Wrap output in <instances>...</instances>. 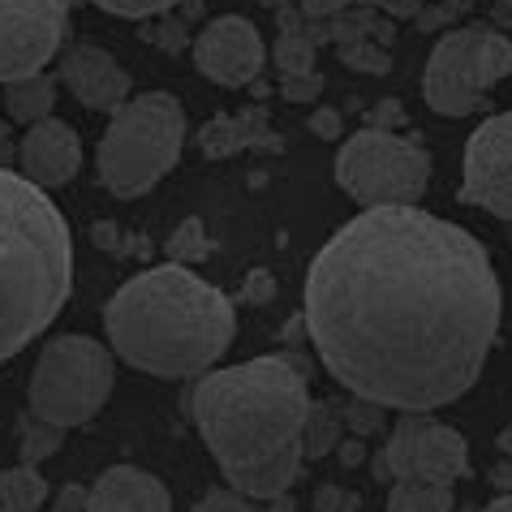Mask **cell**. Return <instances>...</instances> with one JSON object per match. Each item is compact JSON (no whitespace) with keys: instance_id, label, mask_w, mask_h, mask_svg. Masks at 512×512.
Masks as SVG:
<instances>
[{"instance_id":"obj_1","label":"cell","mask_w":512,"mask_h":512,"mask_svg":"<svg viewBox=\"0 0 512 512\" xmlns=\"http://www.w3.org/2000/svg\"><path fill=\"white\" fill-rule=\"evenodd\" d=\"M306 332L353 401L431 414L474 388L500 332L487 246L422 207H371L310 259Z\"/></svg>"},{"instance_id":"obj_2","label":"cell","mask_w":512,"mask_h":512,"mask_svg":"<svg viewBox=\"0 0 512 512\" xmlns=\"http://www.w3.org/2000/svg\"><path fill=\"white\" fill-rule=\"evenodd\" d=\"M310 405L306 366L289 353L198 375L190 414L229 487L246 500H276L302 469V422Z\"/></svg>"},{"instance_id":"obj_3","label":"cell","mask_w":512,"mask_h":512,"mask_svg":"<svg viewBox=\"0 0 512 512\" xmlns=\"http://www.w3.org/2000/svg\"><path fill=\"white\" fill-rule=\"evenodd\" d=\"M112 353L160 379H198L229 353L237 310L216 284L181 263L147 267L125 280L104 310Z\"/></svg>"},{"instance_id":"obj_4","label":"cell","mask_w":512,"mask_h":512,"mask_svg":"<svg viewBox=\"0 0 512 512\" xmlns=\"http://www.w3.org/2000/svg\"><path fill=\"white\" fill-rule=\"evenodd\" d=\"M74 293V233L52 198L0 168V362L56 323Z\"/></svg>"},{"instance_id":"obj_5","label":"cell","mask_w":512,"mask_h":512,"mask_svg":"<svg viewBox=\"0 0 512 512\" xmlns=\"http://www.w3.org/2000/svg\"><path fill=\"white\" fill-rule=\"evenodd\" d=\"M186 147V108L168 91H147L112 112L99 138V181L117 198L147 194L164 173H173Z\"/></svg>"},{"instance_id":"obj_6","label":"cell","mask_w":512,"mask_h":512,"mask_svg":"<svg viewBox=\"0 0 512 512\" xmlns=\"http://www.w3.org/2000/svg\"><path fill=\"white\" fill-rule=\"evenodd\" d=\"M117 358L91 336H56L44 345L31 375V418L48 426H82L108 405Z\"/></svg>"},{"instance_id":"obj_7","label":"cell","mask_w":512,"mask_h":512,"mask_svg":"<svg viewBox=\"0 0 512 512\" xmlns=\"http://www.w3.org/2000/svg\"><path fill=\"white\" fill-rule=\"evenodd\" d=\"M336 181L353 203L371 207H418L431 186V155L392 130H358L336 155Z\"/></svg>"},{"instance_id":"obj_8","label":"cell","mask_w":512,"mask_h":512,"mask_svg":"<svg viewBox=\"0 0 512 512\" xmlns=\"http://www.w3.org/2000/svg\"><path fill=\"white\" fill-rule=\"evenodd\" d=\"M512 74V39L482 26H461L435 44L422 74V95L439 117H469L487 104V91Z\"/></svg>"},{"instance_id":"obj_9","label":"cell","mask_w":512,"mask_h":512,"mask_svg":"<svg viewBox=\"0 0 512 512\" xmlns=\"http://www.w3.org/2000/svg\"><path fill=\"white\" fill-rule=\"evenodd\" d=\"M69 0H0V82L44 74L61 52Z\"/></svg>"},{"instance_id":"obj_10","label":"cell","mask_w":512,"mask_h":512,"mask_svg":"<svg viewBox=\"0 0 512 512\" xmlns=\"http://www.w3.org/2000/svg\"><path fill=\"white\" fill-rule=\"evenodd\" d=\"M383 457L392 465V478H431L452 487L469 474V448L461 431L435 422L431 414H405L396 422Z\"/></svg>"},{"instance_id":"obj_11","label":"cell","mask_w":512,"mask_h":512,"mask_svg":"<svg viewBox=\"0 0 512 512\" xmlns=\"http://www.w3.org/2000/svg\"><path fill=\"white\" fill-rule=\"evenodd\" d=\"M461 203L512 220V112L482 121L465 142Z\"/></svg>"},{"instance_id":"obj_12","label":"cell","mask_w":512,"mask_h":512,"mask_svg":"<svg viewBox=\"0 0 512 512\" xmlns=\"http://www.w3.org/2000/svg\"><path fill=\"white\" fill-rule=\"evenodd\" d=\"M263 61H267L263 35L254 31V22L237 18V13L211 18L203 31L194 35L198 74L220 82V87H250V82L263 74Z\"/></svg>"},{"instance_id":"obj_13","label":"cell","mask_w":512,"mask_h":512,"mask_svg":"<svg viewBox=\"0 0 512 512\" xmlns=\"http://www.w3.org/2000/svg\"><path fill=\"white\" fill-rule=\"evenodd\" d=\"M61 82L82 108L95 112H117L125 99H130V74L117 65V56L99 44H74L69 52H61Z\"/></svg>"},{"instance_id":"obj_14","label":"cell","mask_w":512,"mask_h":512,"mask_svg":"<svg viewBox=\"0 0 512 512\" xmlns=\"http://www.w3.org/2000/svg\"><path fill=\"white\" fill-rule=\"evenodd\" d=\"M18 164H22V177L39 190L69 186L82 168V138L56 117L35 121L18 142Z\"/></svg>"},{"instance_id":"obj_15","label":"cell","mask_w":512,"mask_h":512,"mask_svg":"<svg viewBox=\"0 0 512 512\" xmlns=\"http://www.w3.org/2000/svg\"><path fill=\"white\" fill-rule=\"evenodd\" d=\"M87 512H173V500L155 474H142L134 465H112L95 478Z\"/></svg>"},{"instance_id":"obj_16","label":"cell","mask_w":512,"mask_h":512,"mask_svg":"<svg viewBox=\"0 0 512 512\" xmlns=\"http://www.w3.org/2000/svg\"><path fill=\"white\" fill-rule=\"evenodd\" d=\"M198 147L211 160H224V155H237L241 147H276L280 151V134L267 130V112L263 108H250L241 112V117H216L207 125L203 134H198Z\"/></svg>"},{"instance_id":"obj_17","label":"cell","mask_w":512,"mask_h":512,"mask_svg":"<svg viewBox=\"0 0 512 512\" xmlns=\"http://www.w3.org/2000/svg\"><path fill=\"white\" fill-rule=\"evenodd\" d=\"M56 108V82L48 74H31V78H18V82H5V112L22 125H35V121H48Z\"/></svg>"},{"instance_id":"obj_18","label":"cell","mask_w":512,"mask_h":512,"mask_svg":"<svg viewBox=\"0 0 512 512\" xmlns=\"http://www.w3.org/2000/svg\"><path fill=\"white\" fill-rule=\"evenodd\" d=\"M388 512H452V487L431 478H396L388 491Z\"/></svg>"},{"instance_id":"obj_19","label":"cell","mask_w":512,"mask_h":512,"mask_svg":"<svg viewBox=\"0 0 512 512\" xmlns=\"http://www.w3.org/2000/svg\"><path fill=\"white\" fill-rule=\"evenodd\" d=\"M340 435H345L340 409H332L327 401H310L306 422H302V461H319V457H327V452H336Z\"/></svg>"},{"instance_id":"obj_20","label":"cell","mask_w":512,"mask_h":512,"mask_svg":"<svg viewBox=\"0 0 512 512\" xmlns=\"http://www.w3.org/2000/svg\"><path fill=\"white\" fill-rule=\"evenodd\" d=\"M276 69H280V78H293V74H315V39H310V31H302V22H297V13H284V18H280Z\"/></svg>"},{"instance_id":"obj_21","label":"cell","mask_w":512,"mask_h":512,"mask_svg":"<svg viewBox=\"0 0 512 512\" xmlns=\"http://www.w3.org/2000/svg\"><path fill=\"white\" fill-rule=\"evenodd\" d=\"M0 500L9 504V512H39L52 500L48 478L35 465H13L0 474Z\"/></svg>"},{"instance_id":"obj_22","label":"cell","mask_w":512,"mask_h":512,"mask_svg":"<svg viewBox=\"0 0 512 512\" xmlns=\"http://www.w3.org/2000/svg\"><path fill=\"white\" fill-rule=\"evenodd\" d=\"M61 444H65L61 426H48V422H39V418H26L22 422V465L48 461L52 452H61Z\"/></svg>"},{"instance_id":"obj_23","label":"cell","mask_w":512,"mask_h":512,"mask_svg":"<svg viewBox=\"0 0 512 512\" xmlns=\"http://www.w3.org/2000/svg\"><path fill=\"white\" fill-rule=\"evenodd\" d=\"M168 259L173 263H198V259H207V250H211V241H207V229H203V220H181L173 237H168Z\"/></svg>"},{"instance_id":"obj_24","label":"cell","mask_w":512,"mask_h":512,"mask_svg":"<svg viewBox=\"0 0 512 512\" xmlns=\"http://www.w3.org/2000/svg\"><path fill=\"white\" fill-rule=\"evenodd\" d=\"M340 65L358 69V74H388L392 56L383 52L375 39H349V44H340Z\"/></svg>"},{"instance_id":"obj_25","label":"cell","mask_w":512,"mask_h":512,"mask_svg":"<svg viewBox=\"0 0 512 512\" xmlns=\"http://www.w3.org/2000/svg\"><path fill=\"white\" fill-rule=\"evenodd\" d=\"M104 13H117V18H155V13H168L177 9L181 0H95Z\"/></svg>"},{"instance_id":"obj_26","label":"cell","mask_w":512,"mask_h":512,"mask_svg":"<svg viewBox=\"0 0 512 512\" xmlns=\"http://www.w3.org/2000/svg\"><path fill=\"white\" fill-rule=\"evenodd\" d=\"M340 418H345V426H349L353 435L366 439V435H375L379 426H383V405H371V401H349V405H345V414H340Z\"/></svg>"},{"instance_id":"obj_27","label":"cell","mask_w":512,"mask_h":512,"mask_svg":"<svg viewBox=\"0 0 512 512\" xmlns=\"http://www.w3.org/2000/svg\"><path fill=\"white\" fill-rule=\"evenodd\" d=\"M190 512H254V504L246 500V495H237L233 487H216V491H207Z\"/></svg>"},{"instance_id":"obj_28","label":"cell","mask_w":512,"mask_h":512,"mask_svg":"<svg viewBox=\"0 0 512 512\" xmlns=\"http://www.w3.org/2000/svg\"><path fill=\"white\" fill-rule=\"evenodd\" d=\"M323 91V74H293V78H280V95L289 99V104H310V99H319Z\"/></svg>"},{"instance_id":"obj_29","label":"cell","mask_w":512,"mask_h":512,"mask_svg":"<svg viewBox=\"0 0 512 512\" xmlns=\"http://www.w3.org/2000/svg\"><path fill=\"white\" fill-rule=\"evenodd\" d=\"M142 35L151 39V44H160L164 52H177L181 44H186V22H173V18H164V26H142Z\"/></svg>"},{"instance_id":"obj_30","label":"cell","mask_w":512,"mask_h":512,"mask_svg":"<svg viewBox=\"0 0 512 512\" xmlns=\"http://www.w3.org/2000/svg\"><path fill=\"white\" fill-rule=\"evenodd\" d=\"M315 508L319 512H358V495L340 491V487H319L315 491Z\"/></svg>"},{"instance_id":"obj_31","label":"cell","mask_w":512,"mask_h":512,"mask_svg":"<svg viewBox=\"0 0 512 512\" xmlns=\"http://www.w3.org/2000/svg\"><path fill=\"white\" fill-rule=\"evenodd\" d=\"M272 293H276V280L263 272V267H254L250 280H246V289H241V302H250V306H263V302H272Z\"/></svg>"},{"instance_id":"obj_32","label":"cell","mask_w":512,"mask_h":512,"mask_svg":"<svg viewBox=\"0 0 512 512\" xmlns=\"http://www.w3.org/2000/svg\"><path fill=\"white\" fill-rule=\"evenodd\" d=\"M306 125H310V134H319L323 142H336L340 130H345V121H340V112H336V108H319Z\"/></svg>"},{"instance_id":"obj_33","label":"cell","mask_w":512,"mask_h":512,"mask_svg":"<svg viewBox=\"0 0 512 512\" xmlns=\"http://www.w3.org/2000/svg\"><path fill=\"white\" fill-rule=\"evenodd\" d=\"M87 487H74V482H65L61 491H56L52 500V512H87Z\"/></svg>"},{"instance_id":"obj_34","label":"cell","mask_w":512,"mask_h":512,"mask_svg":"<svg viewBox=\"0 0 512 512\" xmlns=\"http://www.w3.org/2000/svg\"><path fill=\"white\" fill-rule=\"evenodd\" d=\"M366 121H371V130H396V125L405 121V108L396 104V99H383L379 108H371V117Z\"/></svg>"},{"instance_id":"obj_35","label":"cell","mask_w":512,"mask_h":512,"mask_svg":"<svg viewBox=\"0 0 512 512\" xmlns=\"http://www.w3.org/2000/svg\"><path fill=\"white\" fill-rule=\"evenodd\" d=\"M302 9H306L310 22H327L336 9H345V5H340V0H302Z\"/></svg>"},{"instance_id":"obj_36","label":"cell","mask_w":512,"mask_h":512,"mask_svg":"<svg viewBox=\"0 0 512 512\" xmlns=\"http://www.w3.org/2000/svg\"><path fill=\"white\" fill-rule=\"evenodd\" d=\"M336 452H340V461H345V465H358V461L366 457L362 439H340V444H336Z\"/></svg>"},{"instance_id":"obj_37","label":"cell","mask_w":512,"mask_h":512,"mask_svg":"<svg viewBox=\"0 0 512 512\" xmlns=\"http://www.w3.org/2000/svg\"><path fill=\"white\" fill-rule=\"evenodd\" d=\"M371 474H375V482H396V478H392V465H388V457H383V452L371 461Z\"/></svg>"},{"instance_id":"obj_38","label":"cell","mask_w":512,"mask_h":512,"mask_svg":"<svg viewBox=\"0 0 512 512\" xmlns=\"http://www.w3.org/2000/svg\"><path fill=\"white\" fill-rule=\"evenodd\" d=\"M495 487H504V491H512V461H504L500 469H495Z\"/></svg>"},{"instance_id":"obj_39","label":"cell","mask_w":512,"mask_h":512,"mask_svg":"<svg viewBox=\"0 0 512 512\" xmlns=\"http://www.w3.org/2000/svg\"><path fill=\"white\" fill-rule=\"evenodd\" d=\"M482 512H512V491H504L500 500H491V504L482 508Z\"/></svg>"},{"instance_id":"obj_40","label":"cell","mask_w":512,"mask_h":512,"mask_svg":"<svg viewBox=\"0 0 512 512\" xmlns=\"http://www.w3.org/2000/svg\"><path fill=\"white\" fill-rule=\"evenodd\" d=\"M263 512H293V500H289V495H276V500H267Z\"/></svg>"},{"instance_id":"obj_41","label":"cell","mask_w":512,"mask_h":512,"mask_svg":"<svg viewBox=\"0 0 512 512\" xmlns=\"http://www.w3.org/2000/svg\"><path fill=\"white\" fill-rule=\"evenodd\" d=\"M500 452H504V457L512 461V422H508L504 431H500Z\"/></svg>"},{"instance_id":"obj_42","label":"cell","mask_w":512,"mask_h":512,"mask_svg":"<svg viewBox=\"0 0 512 512\" xmlns=\"http://www.w3.org/2000/svg\"><path fill=\"white\" fill-rule=\"evenodd\" d=\"M340 5H388V0H340Z\"/></svg>"},{"instance_id":"obj_43","label":"cell","mask_w":512,"mask_h":512,"mask_svg":"<svg viewBox=\"0 0 512 512\" xmlns=\"http://www.w3.org/2000/svg\"><path fill=\"white\" fill-rule=\"evenodd\" d=\"M0 512H9V504H5V500H0Z\"/></svg>"},{"instance_id":"obj_44","label":"cell","mask_w":512,"mask_h":512,"mask_svg":"<svg viewBox=\"0 0 512 512\" xmlns=\"http://www.w3.org/2000/svg\"><path fill=\"white\" fill-rule=\"evenodd\" d=\"M504 5H508V9H512V0H504Z\"/></svg>"}]
</instances>
